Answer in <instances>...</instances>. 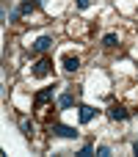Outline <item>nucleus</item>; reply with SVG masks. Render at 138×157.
Wrapping results in <instances>:
<instances>
[{"label":"nucleus","instance_id":"obj_3","mask_svg":"<svg viewBox=\"0 0 138 157\" xmlns=\"http://www.w3.org/2000/svg\"><path fill=\"white\" fill-rule=\"evenodd\" d=\"M50 47H53V36H39V39L30 44L33 52H44V50H50Z\"/></svg>","mask_w":138,"mask_h":157},{"label":"nucleus","instance_id":"obj_5","mask_svg":"<svg viewBox=\"0 0 138 157\" xmlns=\"http://www.w3.org/2000/svg\"><path fill=\"white\" fill-rule=\"evenodd\" d=\"M94 116H97V110H94L91 105H80V124H89Z\"/></svg>","mask_w":138,"mask_h":157},{"label":"nucleus","instance_id":"obj_12","mask_svg":"<svg viewBox=\"0 0 138 157\" xmlns=\"http://www.w3.org/2000/svg\"><path fill=\"white\" fill-rule=\"evenodd\" d=\"M97 155H100V157H111V146L100 144V146H97Z\"/></svg>","mask_w":138,"mask_h":157},{"label":"nucleus","instance_id":"obj_13","mask_svg":"<svg viewBox=\"0 0 138 157\" xmlns=\"http://www.w3.org/2000/svg\"><path fill=\"white\" fill-rule=\"evenodd\" d=\"M19 127H22V132H25V135H30V132H33V127H30V121H28V119H22V121H19Z\"/></svg>","mask_w":138,"mask_h":157},{"label":"nucleus","instance_id":"obj_4","mask_svg":"<svg viewBox=\"0 0 138 157\" xmlns=\"http://www.w3.org/2000/svg\"><path fill=\"white\" fill-rule=\"evenodd\" d=\"M130 113H127V108H122V105H111L108 108V119H113V121H124Z\"/></svg>","mask_w":138,"mask_h":157},{"label":"nucleus","instance_id":"obj_8","mask_svg":"<svg viewBox=\"0 0 138 157\" xmlns=\"http://www.w3.org/2000/svg\"><path fill=\"white\" fill-rule=\"evenodd\" d=\"M36 6H39V0H22V6H19L17 11H19V17H25V14H30Z\"/></svg>","mask_w":138,"mask_h":157},{"label":"nucleus","instance_id":"obj_11","mask_svg":"<svg viewBox=\"0 0 138 157\" xmlns=\"http://www.w3.org/2000/svg\"><path fill=\"white\" fill-rule=\"evenodd\" d=\"M102 44H105V47H116V33H108V36H102Z\"/></svg>","mask_w":138,"mask_h":157},{"label":"nucleus","instance_id":"obj_2","mask_svg":"<svg viewBox=\"0 0 138 157\" xmlns=\"http://www.w3.org/2000/svg\"><path fill=\"white\" fill-rule=\"evenodd\" d=\"M53 72V61H47V58H41L36 66H33V77H47Z\"/></svg>","mask_w":138,"mask_h":157},{"label":"nucleus","instance_id":"obj_6","mask_svg":"<svg viewBox=\"0 0 138 157\" xmlns=\"http://www.w3.org/2000/svg\"><path fill=\"white\" fill-rule=\"evenodd\" d=\"M80 66V58H75V55H64V69L66 72H75Z\"/></svg>","mask_w":138,"mask_h":157},{"label":"nucleus","instance_id":"obj_15","mask_svg":"<svg viewBox=\"0 0 138 157\" xmlns=\"http://www.w3.org/2000/svg\"><path fill=\"white\" fill-rule=\"evenodd\" d=\"M133 152H136V155H138V141H136V144H133Z\"/></svg>","mask_w":138,"mask_h":157},{"label":"nucleus","instance_id":"obj_14","mask_svg":"<svg viewBox=\"0 0 138 157\" xmlns=\"http://www.w3.org/2000/svg\"><path fill=\"white\" fill-rule=\"evenodd\" d=\"M91 6V0H77V8H89Z\"/></svg>","mask_w":138,"mask_h":157},{"label":"nucleus","instance_id":"obj_1","mask_svg":"<svg viewBox=\"0 0 138 157\" xmlns=\"http://www.w3.org/2000/svg\"><path fill=\"white\" fill-rule=\"evenodd\" d=\"M50 132L58 135V138H75V135H77V130H75V127H66V124H53Z\"/></svg>","mask_w":138,"mask_h":157},{"label":"nucleus","instance_id":"obj_10","mask_svg":"<svg viewBox=\"0 0 138 157\" xmlns=\"http://www.w3.org/2000/svg\"><path fill=\"white\" fill-rule=\"evenodd\" d=\"M94 152H97V146H94V144H86V146H83V149H80L77 155H80V157H91Z\"/></svg>","mask_w":138,"mask_h":157},{"label":"nucleus","instance_id":"obj_7","mask_svg":"<svg viewBox=\"0 0 138 157\" xmlns=\"http://www.w3.org/2000/svg\"><path fill=\"white\" fill-rule=\"evenodd\" d=\"M72 105H75V97H72V94H61V97H58V108H61V110H69Z\"/></svg>","mask_w":138,"mask_h":157},{"label":"nucleus","instance_id":"obj_9","mask_svg":"<svg viewBox=\"0 0 138 157\" xmlns=\"http://www.w3.org/2000/svg\"><path fill=\"white\" fill-rule=\"evenodd\" d=\"M50 97H53V88H44V91H39V94H36V105H44V102H50Z\"/></svg>","mask_w":138,"mask_h":157}]
</instances>
